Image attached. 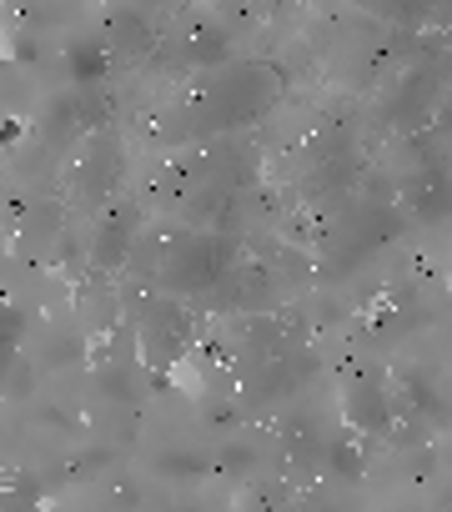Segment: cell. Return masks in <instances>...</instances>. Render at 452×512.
<instances>
[{"label": "cell", "mask_w": 452, "mask_h": 512, "mask_svg": "<svg viewBox=\"0 0 452 512\" xmlns=\"http://www.w3.org/2000/svg\"><path fill=\"white\" fill-rule=\"evenodd\" d=\"M272 96H277V76L267 66H232L206 81L201 116L211 126H242V121H257Z\"/></svg>", "instance_id": "cell-1"}, {"label": "cell", "mask_w": 452, "mask_h": 512, "mask_svg": "<svg viewBox=\"0 0 452 512\" xmlns=\"http://www.w3.org/2000/svg\"><path fill=\"white\" fill-rule=\"evenodd\" d=\"M186 337H191V322H186V312L171 307V302H166V307H151L146 322H141V352H146L151 367L176 362L181 347H186Z\"/></svg>", "instance_id": "cell-2"}, {"label": "cell", "mask_w": 452, "mask_h": 512, "mask_svg": "<svg viewBox=\"0 0 452 512\" xmlns=\"http://www.w3.org/2000/svg\"><path fill=\"white\" fill-rule=\"evenodd\" d=\"M71 66H76V81H81V86H91V81L101 76L106 56H101V46H96V41H81V46H71Z\"/></svg>", "instance_id": "cell-3"}]
</instances>
